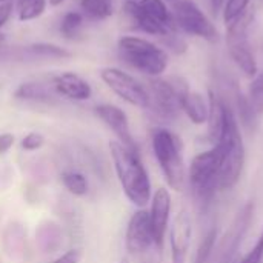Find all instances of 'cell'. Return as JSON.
Returning <instances> with one entry per match:
<instances>
[{"mask_svg":"<svg viewBox=\"0 0 263 263\" xmlns=\"http://www.w3.org/2000/svg\"><path fill=\"white\" fill-rule=\"evenodd\" d=\"M109 153L117 179L128 200L139 208L146 206L153 197L151 180L145 165L140 160V154L131 151L119 140L109 142Z\"/></svg>","mask_w":263,"mask_h":263,"instance_id":"obj_1","label":"cell"},{"mask_svg":"<svg viewBox=\"0 0 263 263\" xmlns=\"http://www.w3.org/2000/svg\"><path fill=\"white\" fill-rule=\"evenodd\" d=\"M219 149V191L233 190L242 176L245 166V145L239 126V119L231 106H228L222 136L214 145Z\"/></svg>","mask_w":263,"mask_h":263,"instance_id":"obj_2","label":"cell"},{"mask_svg":"<svg viewBox=\"0 0 263 263\" xmlns=\"http://www.w3.org/2000/svg\"><path fill=\"white\" fill-rule=\"evenodd\" d=\"M120 59L133 69L148 76L149 79L160 77L168 68V54L156 43L137 37L123 35L117 42Z\"/></svg>","mask_w":263,"mask_h":263,"instance_id":"obj_3","label":"cell"},{"mask_svg":"<svg viewBox=\"0 0 263 263\" xmlns=\"http://www.w3.org/2000/svg\"><path fill=\"white\" fill-rule=\"evenodd\" d=\"M151 142L156 160L166 183L171 190L182 191L186 182V166L180 139L166 128H157L153 133Z\"/></svg>","mask_w":263,"mask_h":263,"instance_id":"obj_4","label":"cell"},{"mask_svg":"<svg viewBox=\"0 0 263 263\" xmlns=\"http://www.w3.org/2000/svg\"><path fill=\"white\" fill-rule=\"evenodd\" d=\"M219 149L213 146L211 149L197 154L186 170V179L193 199L200 210H206L219 191Z\"/></svg>","mask_w":263,"mask_h":263,"instance_id":"obj_5","label":"cell"},{"mask_svg":"<svg viewBox=\"0 0 263 263\" xmlns=\"http://www.w3.org/2000/svg\"><path fill=\"white\" fill-rule=\"evenodd\" d=\"M123 11L129 17L131 23H134V28L145 34L162 39L179 31L173 20L171 9L163 0H126Z\"/></svg>","mask_w":263,"mask_h":263,"instance_id":"obj_6","label":"cell"},{"mask_svg":"<svg viewBox=\"0 0 263 263\" xmlns=\"http://www.w3.org/2000/svg\"><path fill=\"white\" fill-rule=\"evenodd\" d=\"M190 91L186 80L182 77H154L149 79V108L153 114L163 120L173 122L182 111V99Z\"/></svg>","mask_w":263,"mask_h":263,"instance_id":"obj_7","label":"cell"},{"mask_svg":"<svg viewBox=\"0 0 263 263\" xmlns=\"http://www.w3.org/2000/svg\"><path fill=\"white\" fill-rule=\"evenodd\" d=\"M171 14L176 28L182 32L203 39L210 43L219 42V31L216 25L206 17L194 0L171 2Z\"/></svg>","mask_w":263,"mask_h":263,"instance_id":"obj_8","label":"cell"},{"mask_svg":"<svg viewBox=\"0 0 263 263\" xmlns=\"http://www.w3.org/2000/svg\"><path fill=\"white\" fill-rule=\"evenodd\" d=\"M250 14L245 12L230 25H227V46L231 60L237 68L248 77H254L259 72V66L251 49V42L248 35Z\"/></svg>","mask_w":263,"mask_h":263,"instance_id":"obj_9","label":"cell"},{"mask_svg":"<svg viewBox=\"0 0 263 263\" xmlns=\"http://www.w3.org/2000/svg\"><path fill=\"white\" fill-rule=\"evenodd\" d=\"M102 82L122 100L126 103L148 109L149 108V92L148 89L129 72L116 68V66H105L99 71Z\"/></svg>","mask_w":263,"mask_h":263,"instance_id":"obj_10","label":"cell"},{"mask_svg":"<svg viewBox=\"0 0 263 263\" xmlns=\"http://www.w3.org/2000/svg\"><path fill=\"white\" fill-rule=\"evenodd\" d=\"M254 217V203L247 202L233 219L228 231L220 239L219 245L214 248V263H233L236 260V254L239 251V247L242 245V240L251 225V220Z\"/></svg>","mask_w":263,"mask_h":263,"instance_id":"obj_11","label":"cell"},{"mask_svg":"<svg viewBox=\"0 0 263 263\" xmlns=\"http://www.w3.org/2000/svg\"><path fill=\"white\" fill-rule=\"evenodd\" d=\"M125 247L129 254H145L153 247H156L149 222V213L143 208L136 211L128 222Z\"/></svg>","mask_w":263,"mask_h":263,"instance_id":"obj_12","label":"cell"},{"mask_svg":"<svg viewBox=\"0 0 263 263\" xmlns=\"http://www.w3.org/2000/svg\"><path fill=\"white\" fill-rule=\"evenodd\" d=\"M94 112L116 134V137L119 139V142L122 145H125L131 151L139 153V145L133 137L128 116L122 108L111 105V103H102V105H97L94 108Z\"/></svg>","mask_w":263,"mask_h":263,"instance_id":"obj_13","label":"cell"},{"mask_svg":"<svg viewBox=\"0 0 263 263\" xmlns=\"http://www.w3.org/2000/svg\"><path fill=\"white\" fill-rule=\"evenodd\" d=\"M148 213L154 236V245L157 250H162L171 216V194L166 188H159L154 193V196L151 197V210Z\"/></svg>","mask_w":263,"mask_h":263,"instance_id":"obj_14","label":"cell"},{"mask_svg":"<svg viewBox=\"0 0 263 263\" xmlns=\"http://www.w3.org/2000/svg\"><path fill=\"white\" fill-rule=\"evenodd\" d=\"M193 237V222L188 211L182 210L173 220L170 230L171 263H186Z\"/></svg>","mask_w":263,"mask_h":263,"instance_id":"obj_15","label":"cell"},{"mask_svg":"<svg viewBox=\"0 0 263 263\" xmlns=\"http://www.w3.org/2000/svg\"><path fill=\"white\" fill-rule=\"evenodd\" d=\"M51 83H52L54 91L59 96L74 100V102H85V100H89L92 96L91 85L82 76L71 72V71L54 76Z\"/></svg>","mask_w":263,"mask_h":263,"instance_id":"obj_16","label":"cell"},{"mask_svg":"<svg viewBox=\"0 0 263 263\" xmlns=\"http://www.w3.org/2000/svg\"><path fill=\"white\" fill-rule=\"evenodd\" d=\"M208 106H210V111H208V120H206V125H208V139L213 145H216L222 136V131H223V125H225V119H227V111H228V103L223 100V97L210 89L208 92Z\"/></svg>","mask_w":263,"mask_h":263,"instance_id":"obj_17","label":"cell"},{"mask_svg":"<svg viewBox=\"0 0 263 263\" xmlns=\"http://www.w3.org/2000/svg\"><path fill=\"white\" fill-rule=\"evenodd\" d=\"M3 253L11 259H23L26 254V231L18 222L8 223L2 231Z\"/></svg>","mask_w":263,"mask_h":263,"instance_id":"obj_18","label":"cell"},{"mask_svg":"<svg viewBox=\"0 0 263 263\" xmlns=\"http://www.w3.org/2000/svg\"><path fill=\"white\" fill-rule=\"evenodd\" d=\"M35 243L45 254L57 253L63 245V230L55 222H43L35 231Z\"/></svg>","mask_w":263,"mask_h":263,"instance_id":"obj_19","label":"cell"},{"mask_svg":"<svg viewBox=\"0 0 263 263\" xmlns=\"http://www.w3.org/2000/svg\"><path fill=\"white\" fill-rule=\"evenodd\" d=\"M182 111L194 125H203L208 120V99L203 94L190 89L182 99Z\"/></svg>","mask_w":263,"mask_h":263,"instance_id":"obj_20","label":"cell"},{"mask_svg":"<svg viewBox=\"0 0 263 263\" xmlns=\"http://www.w3.org/2000/svg\"><path fill=\"white\" fill-rule=\"evenodd\" d=\"M14 97L23 102H39V103H49L54 100V94L42 83L37 82H26L18 85L14 91Z\"/></svg>","mask_w":263,"mask_h":263,"instance_id":"obj_21","label":"cell"},{"mask_svg":"<svg viewBox=\"0 0 263 263\" xmlns=\"http://www.w3.org/2000/svg\"><path fill=\"white\" fill-rule=\"evenodd\" d=\"M80 12L91 22H102L114 14V0H80Z\"/></svg>","mask_w":263,"mask_h":263,"instance_id":"obj_22","label":"cell"},{"mask_svg":"<svg viewBox=\"0 0 263 263\" xmlns=\"http://www.w3.org/2000/svg\"><path fill=\"white\" fill-rule=\"evenodd\" d=\"M25 52L29 57H37V59H69L72 55L71 51L54 45V43H46V42H39V43H32L28 45L25 48Z\"/></svg>","mask_w":263,"mask_h":263,"instance_id":"obj_23","label":"cell"},{"mask_svg":"<svg viewBox=\"0 0 263 263\" xmlns=\"http://www.w3.org/2000/svg\"><path fill=\"white\" fill-rule=\"evenodd\" d=\"M85 25V17L80 11H68L59 25V31L66 40H77L82 35V29Z\"/></svg>","mask_w":263,"mask_h":263,"instance_id":"obj_24","label":"cell"},{"mask_svg":"<svg viewBox=\"0 0 263 263\" xmlns=\"http://www.w3.org/2000/svg\"><path fill=\"white\" fill-rule=\"evenodd\" d=\"M60 179H62L63 186H65L72 196L83 197V196L88 193L89 183H88V179L85 177V174H82V173H79V171L69 170V171L62 173Z\"/></svg>","mask_w":263,"mask_h":263,"instance_id":"obj_25","label":"cell"},{"mask_svg":"<svg viewBox=\"0 0 263 263\" xmlns=\"http://www.w3.org/2000/svg\"><path fill=\"white\" fill-rule=\"evenodd\" d=\"M248 103L253 109V112L256 114V117L259 119L260 116H263V71H259L250 86H248Z\"/></svg>","mask_w":263,"mask_h":263,"instance_id":"obj_26","label":"cell"},{"mask_svg":"<svg viewBox=\"0 0 263 263\" xmlns=\"http://www.w3.org/2000/svg\"><path fill=\"white\" fill-rule=\"evenodd\" d=\"M48 0H18L17 17L20 22H31L39 18L46 9Z\"/></svg>","mask_w":263,"mask_h":263,"instance_id":"obj_27","label":"cell"},{"mask_svg":"<svg viewBox=\"0 0 263 263\" xmlns=\"http://www.w3.org/2000/svg\"><path fill=\"white\" fill-rule=\"evenodd\" d=\"M216 239H217V230L211 228L202 239L197 254H196V260L194 263H208L210 259L213 257L214 248H216Z\"/></svg>","mask_w":263,"mask_h":263,"instance_id":"obj_28","label":"cell"},{"mask_svg":"<svg viewBox=\"0 0 263 263\" xmlns=\"http://www.w3.org/2000/svg\"><path fill=\"white\" fill-rule=\"evenodd\" d=\"M251 0H227L225 6H223V20L227 25H230L231 22H234L236 18H239L242 14H245L248 11Z\"/></svg>","mask_w":263,"mask_h":263,"instance_id":"obj_29","label":"cell"},{"mask_svg":"<svg viewBox=\"0 0 263 263\" xmlns=\"http://www.w3.org/2000/svg\"><path fill=\"white\" fill-rule=\"evenodd\" d=\"M160 40H162V43H163L170 51H173L174 54H183V52L186 51V42H185V39L179 34V31H174V32H171V34H168V35L162 37Z\"/></svg>","mask_w":263,"mask_h":263,"instance_id":"obj_30","label":"cell"},{"mask_svg":"<svg viewBox=\"0 0 263 263\" xmlns=\"http://www.w3.org/2000/svg\"><path fill=\"white\" fill-rule=\"evenodd\" d=\"M45 145V137L40 133H29L22 139V148L25 151H37Z\"/></svg>","mask_w":263,"mask_h":263,"instance_id":"obj_31","label":"cell"},{"mask_svg":"<svg viewBox=\"0 0 263 263\" xmlns=\"http://www.w3.org/2000/svg\"><path fill=\"white\" fill-rule=\"evenodd\" d=\"M263 260V231L260 237L257 239L256 245L251 248V251L242 259L239 263H262Z\"/></svg>","mask_w":263,"mask_h":263,"instance_id":"obj_32","label":"cell"},{"mask_svg":"<svg viewBox=\"0 0 263 263\" xmlns=\"http://www.w3.org/2000/svg\"><path fill=\"white\" fill-rule=\"evenodd\" d=\"M82 259L80 250H69L65 254H62L59 259H55L52 263H79Z\"/></svg>","mask_w":263,"mask_h":263,"instance_id":"obj_33","label":"cell"},{"mask_svg":"<svg viewBox=\"0 0 263 263\" xmlns=\"http://www.w3.org/2000/svg\"><path fill=\"white\" fill-rule=\"evenodd\" d=\"M12 11H14V5H12L11 0H6L3 3H0V28L9 20Z\"/></svg>","mask_w":263,"mask_h":263,"instance_id":"obj_34","label":"cell"},{"mask_svg":"<svg viewBox=\"0 0 263 263\" xmlns=\"http://www.w3.org/2000/svg\"><path fill=\"white\" fill-rule=\"evenodd\" d=\"M14 134H9V133H3L0 134V154L9 151L14 145Z\"/></svg>","mask_w":263,"mask_h":263,"instance_id":"obj_35","label":"cell"},{"mask_svg":"<svg viewBox=\"0 0 263 263\" xmlns=\"http://www.w3.org/2000/svg\"><path fill=\"white\" fill-rule=\"evenodd\" d=\"M227 0H210V6H211V11L213 14H219L220 11H223V6H225Z\"/></svg>","mask_w":263,"mask_h":263,"instance_id":"obj_36","label":"cell"},{"mask_svg":"<svg viewBox=\"0 0 263 263\" xmlns=\"http://www.w3.org/2000/svg\"><path fill=\"white\" fill-rule=\"evenodd\" d=\"M48 2H49L51 6H59V5H62L65 0H48Z\"/></svg>","mask_w":263,"mask_h":263,"instance_id":"obj_37","label":"cell"},{"mask_svg":"<svg viewBox=\"0 0 263 263\" xmlns=\"http://www.w3.org/2000/svg\"><path fill=\"white\" fill-rule=\"evenodd\" d=\"M119 263H129V260H128V259L125 257V259H122V260H120V262H119Z\"/></svg>","mask_w":263,"mask_h":263,"instance_id":"obj_38","label":"cell"},{"mask_svg":"<svg viewBox=\"0 0 263 263\" xmlns=\"http://www.w3.org/2000/svg\"><path fill=\"white\" fill-rule=\"evenodd\" d=\"M3 2H6V0H0V3H3Z\"/></svg>","mask_w":263,"mask_h":263,"instance_id":"obj_39","label":"cell"},{"mask_svg":"<svg viewBox=\"0 0 263 263\" xmlns=\"http://www.w3.org/2000/svg\"><path fill=\"white\" fill-rule=\"evenodd\" d=\"M233 263H239V260H234V262H233Z\"/></svg>","mask_w":263,"mask_h":263,"instance_id":"obj_40","label":"cell"},{"mask_svg":"<svg viewBox=\"0 0 263 263\" xmlns=\"http://www.w3.org/2000/svg\"><path fill=\"white\" fill-rule=\"evenodd\" d=\"M170 2H176V0H170Z\"/></svg>","mask_w":263,"mask_h":263,"instance_id":"obj_41","label":"cell"},{"mask_svg":"<svg viewBox=\"0 0 263 263\" xmlns=\"http://www.w3.org/2000/svg\"><path fill=\"white\" fill-rule=\"evenodd\" d=\"M134 2H139V0H134Z\"/></svg>","mask_w":263,"mask_h":263,"instance_id":"obj_42","label":"cell"}]
</instances>
